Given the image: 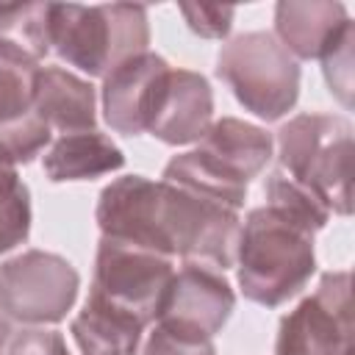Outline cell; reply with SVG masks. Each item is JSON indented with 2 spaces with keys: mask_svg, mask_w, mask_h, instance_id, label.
I'll return each instance as SVG.
<instances>
[{
  "mask_svg": "<svg viewBox=\"0 0 355 355\" xmlns=\"http://www.w3.org/2000/svg\"><path fill=\"white\" fill-rule=\"evenodd\" d=\"M236 308V294L227 277L205 263H183L164 294L155 322L214 338L230 319Z\"/></svg>",
  "mask_w": 355,
  "mask_h": 355,
  "instance_id": "30bf717a",
  "label": "cell"
},
{
  "mask_svg": "<svg viewBox=\"0 0 355 355\" xmlns=\"http://www.w3.org/2000/svg\"><path fill=\"white\" fill-rule=\"evenodd\" d=\"M8 336H11V333H8ZM8 336H6V338H8ZM6 338H0V355H3V347H6Z\"/></svg>",
  "mask_w": 355,
  "mask_h": 355,
  "instance_id": "484cf974",
  "label": "cell"
},
{
  "mask_svg": "<svg viewBox=\"0 0 355 355\" xmlns=\"http://www.w3.org/2000/svg\"><path fill=\"white\" fill-rule=\"evenodd\" d=\"M100 236L119 239L183 263L219 272L236 263L239 211L189 189L144 175H122L103 186L94 208Z\"/></svg>",
  "mask_w": 355,
  "mask_h": 355,
  "instance_id": "6da1fadb",
  "label": "cell"
},
{
  "mask_svg": "<svg viewBox=\"0 0 355 355\" xmlns=\"http://www.w3.org/2000/svg\"><path fill=\"white\" fill-rule=\"evenodd\" d=\"M263 194H266V205L288 214L291 219L302 222L313 233H319L330 222V208L311 189H305L302 183H297L294 178H288L283 169H272L266 175Z\"/></svg>",
  "mask_w": 355,
  "mask_h": 355,
  "instance_id": "d6986e66",
  "label": "cell"
},
{
  "mask_svg": "<svg viewBox=\"0 0 355 355\" xmlns=\"http://www.w3.org/2000/svg\"><path fill=\"white\" fill-rule=\"evenodd\" d=\"M36 114L47 122V128L61 133L97 130V92L94 86L64 69V67H42L36 78Z\"/></svg>",
  "mask_w": 355,
  "mask_h": 355,
  "instance_id": "5bb4252c",
  "label": "cell"
},
{
  "mask_svg": "<svg viewBox=\"0 0 355 355\" xmlns=\"http://www.w3.org/2000/svg\"><path fill=\"white\" fill-rule=\"evenodd\" d=\"M8 333H11V324H8V322H6L3 316H0V338H6Z\"/></svg>",
  "mask_w": 355,
  "mask_h": 355,
  "instance_id": "d4e9b609",
  "label": "cell"
},
{
  "mask_svg": "<svg viewBox=\"0 0 355 355\" xmlns=\"http://www.w3.org/2000/svg\"><path fill=\"white\" fill-rule=\"evenodd\" d=\"M216 78L258 119L277 122L300 97V64L283 50L269 31H247L222 44L216 55Z\"/></svg>",
  "mask_w": 355,
  "mask_h": 355,
  "instance_id": "8992f818",
  "label": "cell"
},
{
  "mask_svg": "<svg viewBox=\"0 0 355 355\" xmlns=\"http://www.w3.org/2000/svg\"><path fill=\"white\" fill-rule=\"evenodd\" d=\"M214 122V89L194 69H169L158 92L147 133L164 144L180 147L200 141Z\"/></svg>",
  "mask_w": 355,
  "mask_h": 355,
  "instance_id": "7c38bea8",
  "label": "cell"
},
{
  "mask_svg": "<svg viewBox=\"0 0 355 355\" xmlns=\"http://www.w3.org/2000/svg\"><path fill=\"white\" fill-rule=\"evenodd\" d=\"M275 355H352V275L324 272L316 291L280 319Z\"/></svg>",
  "mask_w": 355,
  "mask_h": 355,
  "instance_id": "9c48e42d",
  "label": "cell"
},
{
  "mask_svg": "<svg viewBox=\"0 0 355 355\" xmlns=\"http://www.w3.org/2000/svg\"><path fill=\"white\" fill-rule=\"evenodd\" d=\"M186 25L202 39H222L230 33L236 8L230 6H180Z\"/></svg>",
  "mask_w": 355,
  "mask_h": 355,
  "instance_id": "cb8c5ba5",
  "label": "cell"
},
{
  "mask_svg": "<svg viewBox=\"0 0 355 355\" xmlns=\"http://www.w3.org/2000/svg\"><path fill=\"white\" fill-rule=\"evenodd\" d=\"M139 355H216L214 341L205 336L183 333L155 322V330L147 336Z\"/></svg>",
  "mask_w": 355,
  "mask_h": 355,
  "instance_id": "7402d4cb",
  "label": "cell"
},
{
  "mask_svg": "<svg viewBox=\"0 0 355 355\" xmlns=\"http://www.w3.org/2000/svg\"><path fill=\"white\" fill-rule=\"evenodd\" d=\"M147 44L150 22L144 6L53 3L50 47L61 61L86 72L89 78H105L122 61L147 53Z\"/></svg>",
  "mask_w": 355,
  "mask_h": 355,
  "instance_id": "277c9868",
  "label": "cell"
},
{
  "mask_svg": "<svg viewBox=\"0 0 355 355\" xmlns=\"http://www.w3.org/2000/svg\"><path fill=\"white\" fill-rule=\"evenodd\" d=\"M277 169L311 189L330 214L352 211V125L338 114H297L277 128Z\"/></svg>",
  "mask_w": 355,
  "mask_h": 355,
  "instance_id": "5b68a950",
  "label": "cell"
},
{
  "mask_svg": "<svg viewBox=\"0 0 355 355\" xmlns=\"http://www.w3.org/2000/svg\"><path fill=\"white\" fill-rule=\"evenodd\" d=\"M172 275H175L172 258L119 239L100 236L89 294L150 324L158 316Z\"/></svg>",
  "mask_w": 355,
  "mask_h": 355,
  "instance_id": "ba28073f",
  "label": "cell"
},
{
  "mask_svg": "<svg viewBox=\"0 0 355 355\" xmlns=\"http://www.w3.org/2000/svg\"><path fill=\"white\" fill-rule=\"evenodd\" d=\"M44 175L53 183L67 180H94L125 166L122 150L100 130L61 133L44 153Z\"/></svg>",
  "mask_w": 355,
  "mask_h": 355,
  "instance_id": "9a60e30c",
  "label": "cell"
},
{
  "mask_svg": "<svg viewBox=\"0 0 355 355\" xmlns=\"http://www.w3.org/2000/svg\"><path fill=\"white\" fill-rule=\"evenodd\" d=\"M144 327L147 324L128 311L89 294L83 311L72 319L69 333L80 355H139Z\"/></svg>",
  "mask_w": 355,
  "mask_h": 355,
  "instance_id": "2e32d148",
  "label": "cell"
},
{
  "mask_svg": "<svg viewBox=\"0 0 355 355\" xmlns=\"http://www.w3.org/2000/svg\"><path fill=\"white\" fill-rule=\"evenodd\" d=\"M169 69L172 67L166 64V58L150 50L111 69L103 78V89H100L105 125L122 136L147 133L158 92Z\"/></svg>",
  "mask_w": 355,
  "mask_h": 355,
  "instance_id": "8fae6325",
  "label": "cell"
},
{
  "mask_svg": "<svg viewBox=\"0 0 355 355\" xmlns=\"http://www.w3.org/2000/svg\"><path fill=\"white\" fill-rule=\"evenodd\" d=\"M352 28L347 6L336 0H280L275 6V39L294 61L322 58Z\"/></svg>",
  "mask_w": 355,
  "mask_h": 355,
  "instance_id": "4fadbf2b",
  "label": "cell"
},
{
  "mask_svg": "<svg viewBox=\"0 0 355 355\" xmlns=\"http://www.w3.org/2000/svg\"><path fill=\"white\" fill-rule=\"evenodd\" d=\"M3 355H69V349L64 336L55 330L22 327V330H11Z\"/></svg>",
  "mask_w": 355,
  "mask_h": 355,
  "instance_id": "603a6c76",
  "label": "cell"
},
{
  "mask_svg": "<svg viewBox=\"0 0 355 355\" xmlns=\"http://www.w3.org/2000/svg\"><path fill=\"white\" fill-rule=\"evenodd\" d=\"M78 288L80 275L64 255L22 250L0 263V316L25 327L55 324L72 311Z\"/></svg>",
  "mask_w": 355,
  "mask_h": 355,
  "instance_id": "52a82bcc",
  "label": "cell"
},
{
  "mask_svg": "<svg viewBox=\"0 0 355 355\" xmlns=\"http://www.w3.org/2000/svg\"><path fill=\"white\" fill-rule=\"evenodd\" d=\"M39 64L14 47L0 44V122L19 119L33 108Z\"/></svg>",
  "mask_w": 355,
  "mask_h": 355,
  "instance_id": "ac0fdd59",
  "label": "cell"
},
{
  "mask_svg": "<svg viewBox=\"0 0 355 355\" xmlns=\"http://www.w3.org/2000/svg\"><path fill=\"white\" fill-rule=\"evenodd\" d=\"M272 147L275 141L261 125L222 116L211 122L194 150L166 161L161 180L239 211L250 180L272 161Z\"/></svg>",
  "mask_w": 355,
  "mask_h": 355,
  "instance_id": "3957f363",
  "label": "cell"
},
{
  "mask_svg": "<svg viewBox=\"0 0 355 355\" xmlns=\"http://www.w3.org/2000/svg\"><path fill=\"white\" fill-rule=\"evenodd\" d=\"M31 233V191L17 166L0 161V255L19 247Z\"/></svg>",
  "mask_w": 355,
  "mask_h": 355,
  "instance_id": "ffe728a7",
  "label": "cell"
},
{
  "mask_svg": "<svg viewBox=\"0 0 355 355\" xmlns=\"http://www.w3.org/2000/svg\"><path fill=\"white\" fill-rule=\"evenodd\" d=\"M313 230L288 214L261 205L241 222L236 244V277L241 294L263 308L297 297L316 272Z\"/></svg>",
  "mask_w": 355,
  "mask_h": 355,
  "instance_id": "7a4b0ae2",
  "label": "cell"
},
{
  "mask_svg": "<svg viewBox=\"0 0 355 355\" xmlns=\"http://www.w3.org/2000/svg\"><path fill=\"white\" fill-rule=\"evenodd\" d=\"M53 3L0 6V44L19 50L36 64L53 50Z\"/></svg>",
  "mask_w": 355,
  "mask_h": 355,
  "instance_id": "e0dca14e",
  "label": "cell"
},
{
  "mask_svg": "<svg viewBox=\"0 0 355 355\" xmlns=\"http://www.w3.org/2000/svg\"><path fill=\"white\" fill-rule=\"evenodd\" d=\"M352 42H355V28L347 31L341 42L322 55V72L330 86V94H336L344 108L352 105Z\"/></svg>",
  "mask_w": 355,
  "mask_h": 355,
  "instance_id": "44dd1931",
  "label": "cell"
}]
</instances>
